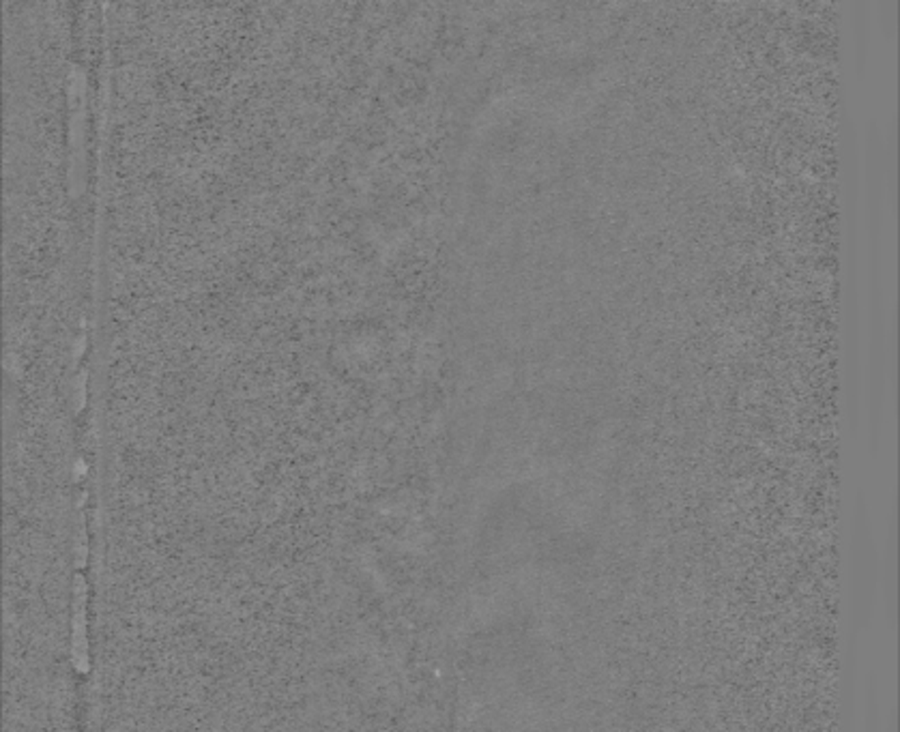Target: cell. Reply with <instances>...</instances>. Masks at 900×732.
Segmentation results:
<instances>
[{"label": "cell", "mask_w": 900, "mask_h": 732, "mask_svg": "<svg viewBox=\"0 0 900 732\" xmlns=\"http://www.w3.org/2000/svg\"><path fill=\"white\" fill-rule=\"evenodd\" d=\"M73 558H75V567H86V558H88V533H86V520L84 513L80 511L77 515V528H75V537H73Z\"/></svg>", "instance_id": "2"}, {"label": "cell", "mask_w": 900, "mask_h": 732, "mask_svg": "<svg viewBox=\"0 0 900 732\" xmlns=\"http://www.w3.org/2000/svg\"><path fill=\"white\" fill-rule=\"evenodd\" d=\"M86 602H88V584L82 573L73 575V635H71V653L73 664L80 674H86L90 668L88 655V633H86Z\"/></svg>", "instance_id": "1"}]
</instances>
